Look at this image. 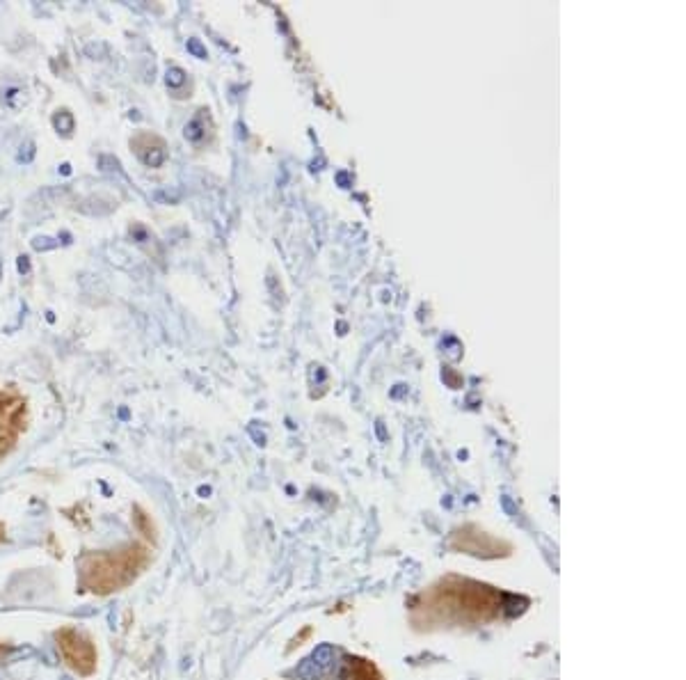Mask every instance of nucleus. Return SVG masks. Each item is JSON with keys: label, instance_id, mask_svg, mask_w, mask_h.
<instances>
[{"label": "nucleus", "instance_id": "obj_1", "mask_svg": "<svg viewBox=\"0 0 686 680\" xmlns=\"http://www.w3.org/2000/svg\"><path fill=\"white\" fill-rule=\"evenodd\" d=\"M149 561V550L135 543L124 545L119 550L85 552L78 561V584L83 591L108 596V593L131 587L149 566Z\"/></svg>", "mask_w": 686, "mask_h": 680}, {"label": "nucleus", "instance_id": "obj_2", "mask_svg": "<svg viewBox=\"0 0 686 680\" xmlns=\"http://www.w3.org/2000/svg\"><path fill=\"white\" fill-rule=\"evenodd\" d=\"M55 646H58L60 658L65 660L67 667L78 676H92L97 671V646L92 637L85 635L78 628H62L55 632Z\"/></svg>", "mask_w": 686, "mask_h": 680}, {"label": "nucleus", "instance_id": "obj_3", "mask_svg": "<svg viewBox=\"0 0 686 680\" xmlns=\"http://www.w3.org/2000/svg\"><path fill=\"white\" fill-rule=\"evenodd\" d=\"M113 209L115 204L101 200V197H87L85 202L78 204V211L87 213V216H108V213H113Z\"/></svg>", "mask_w": 686, "mask_h": 680}, {"label": "nucleus", "instance_id": "obj_4", "mask_svg": "<svg viewBox=\"0 0 686 680\" xmlns=\"http://www.w3.org/2000/svg\"><path fill=\"white\" fill-rule=\"evenodd\" d=\"M311 660H314L318 667H321L325 674L334 667V660H337V651L330 644H321L316 648L314 653H311Z\"/></svg>", "mask_w": 686, "mask_h": 680}, {"label": "nucleus", "instance_id": "obj_5", "mask_svg": "<svg viewBox=\"0 0 686 680\" xmlns=\"http://www.w3.org/2000/svg\"><path fill=\"white\" fill-rule=\"evenodd\" d=\"M295 676H298L300 680H318V678L325 676V671L318 667L314 660L307 658L298 664V669H295Z\"/></svg>", "mask_w": 686, "mask_h": 680}, {"label": "nucleus", "instance_id": "obj_6", "mask_svg": "<svg viewBox=\"0 0 686 680\" xmlns=\"http://www.w3.org/2000/svg\"><path fill=\"white\" fill-rule=\"evenodd\" d=\"M53 126L58 129V133H62V136H71V131H74V115L69 113V110H58V113L53 115Z\"/></svg>", "mask_w": 686, "mask_h": 680}, {"label": "nucleus", "instance_id": "obj_7", "mask_svg": "<svg viewBox=\"0 0 686 680\" xmlns=\"http://www.w3.org/2000/svg\"><path fill=\"white\" fill-rule=\"evenodd\" d=\"M142 163L147 165V168H161L165 163V149L163 147H147L140 152Z\"/></svg>", "mask_w": 686, "mask_h": 680}, {"label": "nucleus", "instance_id": "obj_8", "mask_svg": "<svg viewBox=\"0 0 686 680\" xmlns=\"http://www.w3.org/2000/svg\"><path fill=\"white\" fill-rule=\"evenodd\" d=\"M106 255H108V262L117 266V268H131V262H129V255L122 248H115V245H108L106 248Z\"/></svg>", "mask_w": 686, "mask_h": 680}, {"label": "nucleus", "instance_id": "obj_9", "mask_svg": "<svg viewBox=\"0 0 686 680\" xmlns=\"http://www.w3.org/2000/svg\"><path fill=\"white\" fill-rule=\"evenodd\" d=\"M99 170H101V172H108V175H119V177H124L122 165H119V161H117L115 156H101V158H99Z\"/></svg>", "mask_w": 686, "mask_h": 680}, {"label": "nucleus", "instance_id": "obj_10", "mask_svg": "<svg viewBox=\"0 0 686 680\" xmlns=\"http://www.w3.org/2000/svg\"><path fill=\"white\" fill-rule=\"evenodd\" d=\"M58 245H60V241L58 239H53V236H35V239H33V250L35 252H51V250H55V248H58Z\"/></svg>", "mask_w": 686, "mask_h": 680}, {"label": "nucleus", "instance_id": "obj_11", "mask_svg": "<svg viewBox=\"0 0 686 680\" xmlns=\"http://www.w3.org/2000/svg\"><path fill=\"white\" fill-rule=\"evenodd\" d=\"M35 156H37L35 142H33V140H28V142H23V145H21L19 154H17V161L23 163V165H28V163H33V161H35Z\"/></svg>", "mask_w": 686, "mask_h": 680}, {"label": "nucleus", "instance_id": "obj_12", "mask_svg": "<svg viewBox=\"0 0 686 680\" xmlns=\"http://www.w3.org/2000/svg\"><path fill=\"white\" fill-rule=\"evenodd\" d=\"M85 55L92 60H103L108 58V46L103 42H90L85 46Z\"/></svg>", "mask_w": 686, "mask_h": 680}, {"label": "nucleus", "instance_id": "obj_13", "mask_svg": "<svg viewBox=\"0 0 686 680\" xmlns=\"http://www.w3.org/2000/svg\"><path fill=\"white\" fill-rule=\"evenodd\" d=\"M183 81H186V74H183V69H179V67L167 69V85H170V88H179V85H183Z\"/></svg>", "mask_w": 686, "mask_h": 680}, {"label": "nucleus", "instance_id": "obj_14", "mask_svg": "<svg viewBox=\"0 0 686 680\" xmlns=\"http://www.w3.org/2000/svg\"><path fill=\"white\" fill-rule=\"evenodd\" d=\"M154 200L161 202V204H174L179 200V193L170 191V188H161V191L154 193Z\"/></svg>", "mask_w": 686, "mask_h": 680}, {"label": "nucleus", "instance_id": "obj_15", "mask_svg": "<svg viewBox=\"0 0 686 680\" xmlns=\"http://www.w3.org/2000/svg\"><path fill=\"white\" fill-rule=\"evenodd\" d=\"M186 138L188 140H199V138H202V124H199V120H193V122L186 126Z\"/></svg>", "mask_w": 686, "mask_h": 680}, {"label": "nucleus", "instance_id": "obj_16", "mask_svg": "<svg viewBox=\"0 0 686 680\" xmlns=\"http://www.w3.org/2000/svg\"><path fill=\"white\" fill-rule=\"evenodd\" d=\"M188 51L197 55V58H206V49L202 46V42H199V39H188Z\"/></svg>", "mask_w": 686, "mask_h": 680}, {"label": "nucleus", "instance_id": "obj_17", "mask_svg": "<svg viewBox=\"0 0 686 680\" xmlns=\"http://www.w3.org/2000/svg\"><path fill=\"white\" fill-rule=\"evenodd\" d=\"M67 193H69V188H49V191H42V197L53 202V200H58V197H65Z\"/></svg>", "mask_w": 686, "mask_h": 680}, {"label": "nucleus", "instance_id": "obj_18", "mask_svg": "<svg viewBox=\"0 0 686 680\" xmlns=\"http://www.w3.org/2000/svg\"><path fill=\"white\" fill-rule=\"evenodd\" d=\"M17 271H19L21 275H30V271H33V266H30V259H28L26 255H21V257L17 259Z\"/></svg>", "mask_w": 686, "mask_h": 680}, {"label": "nucleus", "instance_id": "obj_19", "mask_svg": "<svg viewBox=\"0 0 686 680\" xmlns=\"http://www.w3.org/2000/svg\"><path fill=\"white\" fill-rule=\"evenodd\" d=\"M131 236H133V239H138V243L149 241V234L142 227H131Z\"/></svg>", "mask_w": 686, "mask_h": 680}, {"label": "nucleus", "instance_id": "obj_20", "mask_svg": "<svg viewBox=\"0 0 686 680\" xmlns=\"http://www.w3.org/2000/svg\"><path fill=\"white\" fill-rule=\"evenodd\" d=\"M21 90L19 88H12V90H7V104H14V97H17Z\"/></svg>", "mask_w": 686, "mask_h": 680}, {"label": "nucleus", "instance_id": "obj_21", "mask_svg": "<svg viewBox=\"0 0 686 680\" xmlns=\"http://www.w3.org/2000/svg\"><path fill=\"white\" fill-rule=\"evenodd\" d=\"M60 172H62V175H65V177H69V175H71V165H69V163H62V165H60Z\"/></svg>", "mask_w": 686, "mask_h": 680}, {"label": "nucleus", "instance_id": "obj_22", "mask_svg": "<svg viewBox=\"0 0 686 680\" xmlns=\"http://www.w3.org/2000/svg\"><path fill=\"white\" fill-rule=\"evenodd\" d=\"M5 539V532H3V527H0V541H3Z\"/></svg>", "mask_w": 686, "mask_h": 680}, {"label": "nucleus", "instance_id": "obj_23", "mask_svg": "<svg viewBox=\"0 0 686 680\" xmlns=\"http://www.w3.org/2000/svg\"><path fill=\"white\" fill-rule=\"evenodd\" d=\"M0 268H3V259H0ZM0 278H3V271H0Z\"/></svg>", "mask_w": 686, "mask_h": 680}]
</instances>
